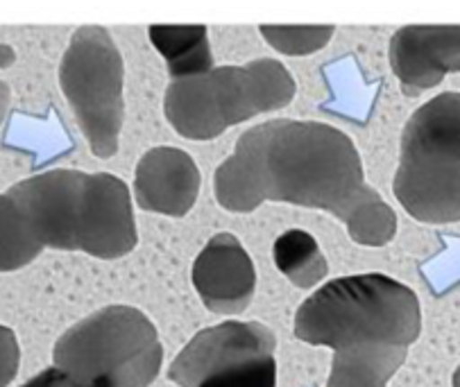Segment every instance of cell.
Returning <instances> with one entry per match:
<instances>
[{
    "mask_svg": "<svg viewBox=\"0 0 460 387\" xmlns=\"http://www.w3.org/2000/svg\"><path fill=\"white\" fill-rule=\"evenodd\" d=\"M193 286L211 312L238 315L252 303L257 272L245 247L232 233H216L193 263Z\"/></svg>",
    "mask_w": 460,
    "mask_h": 387,
    "instance_id": "30bf717a",
    "label": "cell"
},
{
    "mask_svg": "<svg viewBox=\"0 0 460 387\" xmlns=\"http://www.w3.org/2000/svg\"><path fill=\"white\" fill-rule=\"evenodd\" d=\"M295 98L288 68L272 57L223 66L168 84L164 114L180 136L211 141L238 123L286 107Z\"/></svg>",
    "mask_w": 460,
    "mask_h": 387,
    "instance_id": "277c9868",
    "label": "cell"
},
{
    "mask_svg": "<svg viewBox=\"0 0 460 387\" xmlns=\"http://www.w3.org/2000/svg\"><path fill=\"white\" fill-rule=\"evenodd\" d=\"M21 347L14 330L0 324V387H7L19 374Z\"/></svg>",
    "mask_w": 460,
    "mask_h": 387,
    "instance_id": "e0dca14e",
    "label": "cell"
},
{
    "mask_svg": "<svg viewBox=\"0 0 460 387\" xmlns=\"http://www.w3.org/2000/svg\"><path fill=\"white\" fill-rule=\"evenodd\" d=\"M21 387H77L71 378L64 372H59L58 367H46L43 372H39L37 376H32L30 381H25Z\"/></svg>",
    "mask_w": 460,
    "mask_h": 387,
    "instance_id": "ac0fdd59",
    "label": "cell"
},
{
    "mask_svg": "<svg viewBox=\"0 0 460 387\" xmlns=\"http://www.w3.org/2000/svg\"><path fill=\"white\" fill-rule=\"evenodd\" d=\"M390 68L403 95L418 98L460 73V25H406L390 39Z\"/></svg>",
    "mask_w": 460,
    "mask_h": 387,
    "instance_id": "9c48e42d",
    "label": "cell"
},
{
    "mask_svg": "<svg viewBox=\"0 0 460 387\" xmlns=\"http://www.w3.org/2000/svg\"><path fill=\"white\" fill-rule=\"evenodd\" d=\"M393 190L420 223H458L460 93L436 95L408 119Z\"/></svg>",
    "mask_w": 460,
    "mask_h": 387,
    "instance_id": "8992f818",
    "label": "cell"
},
{
    "mask_svg": "<svg viewBox=\"0 0 460 387\" xmlns=\"http://www.w3.org/2000/svg\"><path fill=\"white\" fill-rule=\"evenodd\" d=\"M123 77V55L110 30L82 25L73 32L59 66V84L98 159H110L119 152L125 120Z\"/></svg>",
    "mask_w": 460,
    "mask_h": 387,
    "instance_id": "52a82bcc",
    "label": "cell"
},
{
    "mask_svg": "<svg viewBox=\"0 0 460 387\" xmlns=\"http://www.w3.org/2000/svg\"><path fill=\"white\" fill-rule=\"evenodd\" d=\"M214 193L232 213L263 202L323 208L363 247H384L397 233V215L366 181L354 141L315 120L277 119L247 129L216 168Z\"/></svg>",
    "mask_w": 460,
    "mask_h": 387,
    "instance_id": "6da1fadb",
    "label": "cell"
},
{
    "mask_svg": "<svg viewBox=\"0 0 460 387\" xmlns=\"http://www.w3.org/2000/svg\"><path fill=\"white\" fill-rule=\"evenodd\" d=\"M147 34L152 46L166 59L172 82L214 71V55L204 25H152Z\"/></svg>",
    "mask_w": 460,
    "mask_h": 387,
    "instance_id": "7c38bea8",
    "label": "cell"
},
{
    "mask_svg": "<svg viewBox=\"0 0 460 387\" xmlns=\"http://www.w3.org/2000/svg\"><path fill=\"white\" fill-rule=\"evenodd\" d=\"M53 363L77 387H150L164 363L157 329L134 306H107L62 333Z\"/></svg>",
    "mask_w": 460,
    "mask_h": 387,
    "instance_id": "5b68a950",
    "label": "cell"
},
{
    "mask_svg": "<svg viewBox=\"0 0 460 387\" xmlns=\"http://www.w3.org/2000/svg\"><path fill=\"white\" fill-rule=\"evenodd\" d=\"M199 387H277V360L263 358L238 365Z\"/></svg>",
    "mask_w": 460,
    "mask_h": 387,
    "instance_id": "2e32d148",
    "label": "cell"
},
{
    "mask_svg": "<svg viewBox=\"0 0 460 387\" xmlns=\"http://www.w3.org/2000/svg\"><path fill=\"white\" fill-rule=\"evenodd\" d=\"M275 265L286 279L302 290L318 286L329 274V263L323 250L309 232L290 229L281 233L272 247Z\"/></svg>",
    "mask_w": 460,
    "mask_h": 387,
    "instance_id": "4fadbf2b",
    "label": "cell"
},
{
    "mask_svg": "<svg viewBox=\"0 0 460 387\" xmlns=\"http://www.w3.org/2000/svg\"><path fill=\"white\" fill-rule=\"evenodd\" d=\"M259 30L275 50L290 57H304L320 50L333 34L332 25H261Z\"/></svg>",
    "mask_w": 460,
    "mask_h": 387,
    "instance_id": "9a60e30c",
    "label": "cell"
},
{
    "mask_svg": "<svg viewBox=\"0 0 460 387\" xmlns=\"http://www.w3.org/2000/svg\"><path fill=\"white\" fill-rule=\"evenodd\" d=\"M41 251L30 236L14 199L7 193L0 195V272H16L32 263Z\"/></svg>",
    "mask_w": 460,
    "mask_h": 387,
    "instance_id": "5bb4252c",
    "label": "cell"
},
{
    "mask_svg": "<svg viewBox=\"0 0 460 387\" xmlns=\"http://www.w3.org/2000/svg\"><path fill=\"white\" fill-rule=\"evenodd\" d=\"M277 338L261 321H223L195 333L175 356L168 378L180 387H199L227 369L275 358Z\"/></svg>",
    "mask_w": 460,
    "mask_h": 387,
    "instance_id": "ba28073f",
    "label": "cell"
},
{
    "mask_svg": "<svg viewBox=\"0 0 460 387\" xmlns=\"http://www.w3.org/2000/svg\"><path fill=\"white\" fill-rule=\"evenodd\" d=\"M7 195L41 250L114 260L138 242L128 184L110 172L48 171L19 181Z\"/></svg>",
    "mask_w": 460,
    "mask_h": 387,
    "instance_id": "3957f363",
    "label": "cell"
},
{
    "mask_svg": "<svg viewBox=\"0 0 460 387\" xmlns=\"http://www.w3.org/2000/svg\"><path fill=\"white\" fill-rule=\"evenodd\" d=\"M10 100H12L10 86H7L5 82H0V125H3V120H5V116H7V109H10Z\"/></svg>",
    "mask_w": 460,
    "mask_h": 387,
    "instance_id": "d6986e66",
    "label": "cell"
},
{
    "mask_svg": "<svg viewBox=\"0 0 460 387\" xmlns=\"http://www.w3.org/2000/svg\"><path fill=\"white\" fill-rule=\"evenodd\" d=\"M451 383H454V387H460V365H458V369L454 372V378H451Z\"/></svg>",
    "mask_w": 460,
    "mask_h": 387,
    "instance_id": "ffe728a7",
    "label": "cell"
},
{
    "mask_svg": "<svg viewBox=\"0 0 460 387\" xmlns=\"http://www.w3.org/2000/svg\"><path fill=\"white\" fill-rule=\"evenodd\" d=\"M199 181L198 165L184 150L152 147L141 156L134 175L137 207L147 213L181 217L198 202Z\"/></svg>",
    "mask_w": 460,
    "mask_h": 387,
    "instance_id": "8fae6325",
    "label": "cell"
},
{
    "mask_svg": "<svg viewBox=\"0 0 460 387\" xmlns=\"http://www.w3.org/2000/svg\"><path fill=\"white\" fill-rule=\"evenodd\" d=\"M420 330L418 295L385 274L329 281L295 312V338L333 351L327 387H388Z\"/></svg>",
    "mask_w": 460,
    "mask_h": 387,
    "instance_id": "7a4b0ae2",
    "label": "cell"
}]
</instances>
